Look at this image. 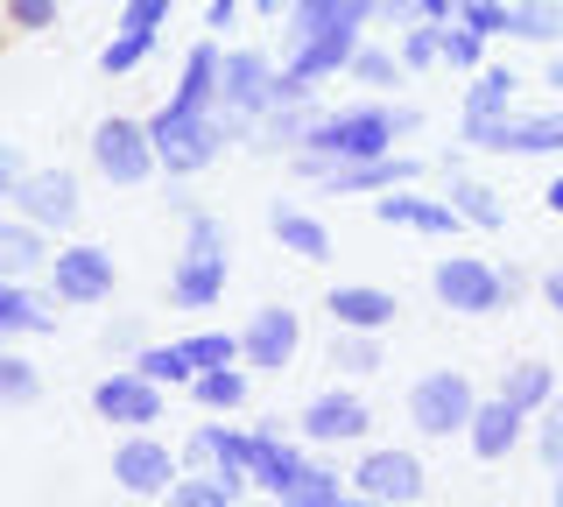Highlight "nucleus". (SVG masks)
Returning <instances> with one entry per match:
<instances>
[{"mask_svg":"<svg viewBox=\"0 0 563 507\" xmlns=\"http://www.w3.org/2000/svg\"><path fill=\"white\" fill-rule=\"evenodd\" d=\"M246 128H254V120H240L225 107H155L148 113V142H155V163H163L169 184L211 169L233 142L246 148Z\"/></svg>","mask_w":563,"mask_h":507,"instance_id":"f257e3e1","label":"nucleus"},{"mask_svg":"<svg viewBox=\"0 0 563 507\" xmlns=\"http://www.w3.org/2000/svg\"><path fill=\"white\" fill-rule=\"evenodd\" d=\"M395 142H401L395 107H339V113H317L310 120V134H303V148L289 155V169H296V177H310V184H324V169L360 163V155H387Z\"/></svg>","mask_w":563,"mask_h":507,"instance_id":"f03ea898","label":"nucleus"},{"mask_svg":"<svg viewBox=\"0 0 563 507\" xmlns=\"http://www.w3.org/2000/svg\"><path fill=\"white\" fill-rule=\"evenodd\" d=\"M225 275H233V247H225V225L190 205L184 212V254L169 268V304L176 310H211L225 296Z\"/></svg>","mask_w":563,"mask_h":507,"instance_id":"7ed1b4c3","label":"nucleus"},{"mask_svg":"<svg viewBox=\"0 0 563 507\" xmlns=\"http://www.w3.org/2000/svg\"><path fill=\"white\" fill-rule=\"evenodd\" d=\"M85 155H92V169L113 190H141L148 177H163L155 142H148V120H128V113H106L92 128V142H85Z\"/></svg>","mask_w":563,"mask_h":507,"instance_id":"20e7f679","label":"nucleus"},{"mask_svg":"<svg viewBox=\"0 0 563 507\" xmlns=\"http://www.w3.org/2000/svg\"><path fill=\"white\" fill-rule=\"evenodd\" d=\"M472 409H479V388H472L465 366H430V374L409 381V423H416V437H465Z\"/></svg>","mask_w":563,"mask_h":507,"instance_id":"39448f33","label":"nucleus"},{"mask_svg":"<svg viewBox=\"0 0 563 507\" xmlns=\"http://www.w3.org/2000/svg\"><path fill=\"white\" fill-rule=\"evenodd\" d=\"M43 275H49V296L70 304V310H99V304H113V289H120L113 247H99V240H64Z\"/></svg>","mask_w":563,"mask_h":507,"instance_id":"423d86ee","label":"nucleus"},{"mask_svg":"<svg viewBox=\"0 0 563 507\" xmlns=\"http://www.w3.org/2000/svg\"><path fill=\"white\" fill-rule=\"evenodd\" d=\"M184 480V451L163 444L155 430H128L113 444V486L134 500H169V486Z\"/></svg>","mask_w":563,"mask_h":507,"instance_id":"0eeeda50","label":"nucleus"},{"mask_svg":"<svg viewBox=\"0 0 563 507\" xmlns=\"http://www.w3.org/2000/svg\"><path fill=\"white\" fill-rule=\"evenodd\" d=\"M345 480H352V500H374V507H409V500L430 494V472H422V459L401 451V444L360 451V465H352Z\"/></svg>","mask_w":563,"mask_h":507,"instance_id":"6e6552de","label":"nucleus"},{"mask_svg":"<svg viewBox=\"0 0 563 507\" xmlns=\"http://www.w3.org/2000/svg\"><path fill=\"white\" fill-rule=\"evenodd\" d=\"M430 296L451 310V318H493L507 304L500 296V261H479V254H444L430 268Z\"/></svg>","mask_w":563,"mask_h":507,"instance_id":"1a4fd4ad","label":"nucleus"},{"mask_svg":"<svg viewBox=\"0 0 563 507\" xmlns=\"http://www.w3.org/2000/svg\"><path fill=\"white\" fill-rule=\"evenodd\" d=\"M8 212L35 219L49 240H57V233H70V225L85 219V190H78V177H70V169H22V177H14Z\"/></svg>","mask_w":563,"mask_h":507,"instance_id":"9d476101","label":"nucleus"},{"mask_svg":"<svg viewBox=\"0 0 563 507\" xmlns=\"http://www.w3.org/2000/svg\"><path fill=\"white\" fill-rule=\"evenodd\" d=\"M163 395L169 388H155V381L128 360V366H113L106 381H92V416H99V423H120V430H155L163 409H169Z\"/></svg>","mask_w":563,"mask_h":507,"instance_id":"9b49d317","label":"nucleus"},{"mask_svg":"<svg viewBox=\"0 0 563 507\" xmlns=\"http://www.w3.org/2000/svg\"><path fill=\"white\" fill-rule=\"evenodd\" d=\"M296 353H303V310H289V304H261L254 318H246V331H240V360H246V374H289Z\"/></svg>","mask_w":563,"mask_h":507,"instance_id":"f8f14e48","label":"nucleus"},{"mask_svg":"<svg viewBox=\"0 0 563 507\" xmlns=\"http://www.w3.org/2000/svg\"><path fill=\"white\" fill-rule=\"evenodd\" d=\"M275 71L282 64L268 49H225L219 57V107L240 113V120H261L275 107Z\"/></svg>","mask_w":563,"mask_h":507,"instance_id":"ddd939ff","label":"nucleus"},{"mask_svg":"<svg viewBox=\"0 0 563 507\" xmlns=\"http://www.w3.org/2000/svg\"><path fill=\"white\" fill-rule=\"evenodd\" d=\"M528 423H536V416L515 409L507 395H479V409H472V423H465V451L479 465H507L528 444Z\"/></svg>","mask_w":563,"mask_h":507,"instance_id":"4468645a","label":"nucleus"},{"mask_svg":"<svg viewBox=\"0 0 563 507\" xmlns=\"http://www.w3.org/2000/svg\"><path fill=\"white\" fill-rule=\"evenodd\" d=\"M296 430H303V444H360V437L374 430V409H366V395H352V388H324V395L303 401Z\"/></svg>","mask_w":563,"mask_h":507,"instance_id":"2eb2a0df","label":"nucleus"},{"mask_svg":"<svg viewBox=\"0 0 563 507\" xmlns=\"http://www.w3.org/2000/svg\"><path fill=\"white\" fill-rule=\"evenodd\" d=\"M416 177H422L416 155L387 148V155H360V163L324 169V190H331V198H374V190H401V184H416Z\"/></svg>","mask_w":563,"mask_h":507,"instance_id":"dca6fc26","label":"nucleus"},{"mask_svg":"<svg viewBox=\"0 0 563 507\" xmlns=\"http://www.w3.org/2000/svg\"><path fill=\"white\" fill-rule=\"evenodd\" d=\"M374 219L380 225H409V233H430V240H457V205L451 198H416L409 184L401 190H374Z\"/></svg>","mask_w":563,"mask_h":507,"instance_id":"f3484780","label":"nucleus"},{"mask_svg":"<svg viewBox=\"0 0 563 507\" xmlns=\"http://www.w3.org/2000/svg\"><path fill=\"white\" fill-rule=\"evenodd\" d=\"M324 310H331V324L339 331H395V318H401V296L395 289H380V283H339L324 296Z\"/></svg>","mask_w":563,"mask_h":507,"instance_id":"a211bd4d","label":"nucleus"},{"mask_svg":"<svg viewBox=\"0 0 563 507\" xmlns=\"http://www.w3.org/2000/svg\"><path fill=\"white\" fill-rule=\"evenodd\" d=\"M303 465H310V451H303V444H289L282 430H254V465H246L254 494H268V500H289V486L303 480Z\"/></svg>","mask_w":563,"mask_h":507,"instance_id":"6ab92c4d","label":"nucleus"},{"mask_svg":"<svg viewBox=\"0 0 563 507\" xmlns=\"http://www.w3.org/2000/svg\"><path fill=\"white\" fill-rule=\"evenodd\" d=\"M310 120H317V92L310 99H275V107L246 128V148L254 155H296L303 134H310Z\"/></svg>","mask_w":563,"mask_h":507,"instance_id":"aec40b11","label":"nucleus"},{"mask_svg":"<svg viewBox=\"0 0 563 507\" xmlns=\"http://www.w3.org/2000/svg\"><path fill=\"white\" fill-rule=\"evenodd\" d=\"M49 233L22 212H0V275H14V283H35V275L49 268Z\"/></svg>","mask_w":563,"mask_h":507,"instance_id":"412c9836","label":"nucleus"},{"mask_svg":"<svg viewBox=\"0 0 563 507\" xmlns=\"http://www.w3.org/2000/svg\"><path fill=\"white\" fill-rule=\"evenodd\" d=\"M43 331H57V296H35L29 283L0 275V345L8 339H43Z\"/></svg>","mask_w":563,"mask_h":507,"instance_id":"4be33fe9","label":"nucleus"},{"mask_svg":"<svg viewBox=\"0 0 563 507\" xmlns=\"http://www.w3.org/2000/svg\"><path fill=\"white\" fill-rule=\"evenodd\" d=\"M246 388H254V381H246V360H225V366H205V374H190V401H198L205 416H240L246 409Z\"/></svg>","mask_w":563,"mask_h":507,"instance_id":"5701e85b","label":"nucleus"},{"mask_svg":"<svg viewBox=\"0 0 563 507\" xmlns=\"http://www.w3.org/2000/svg\"><path fill=\"white\" fill-rule=\"evenodd\" d=\"M268 233L282 240V254H296V261H331V225L317 212H303V205H275Z\"/></svg>","mask_w":563,"mask_h":507,"instance_id":"b1692460","label":"nucleus"},{"mask_svg":"<svg viewBox=\"0 0 563 507\" xmlns=\"http://www.w3.org/2000/svg\"><path fill=\"white\" fill-rule=\"evenodd\" d=\"M254 494V480L246 472H219V465H205V472H184V480L169 486V500L176 507H233Z\"/></svg>","mask_w":563,"mask_h":507,"instance_id":"393cba45","label":"nucleus"},{"mask_svg":"<svg viewBox=\"0 0 563 507\" xmlns=\"http://www.w3.org/2000/svg\"><path fill=\"white\" fill-rule=\"evenodd\" d=\"M219 36L211 43H190L184 49V78H176V92H169V107H219Z\"/></svg>","mask_w":563,"mask_h":507,"instance_id":"a878e982","label":"nucleus"},{"mask_svg":"<svg viewBox=\"0 0 563 507\" xmlns=\"http://www.w3.org/2000/svg\"><path fill=\"white\" fill-rule=\"evenodd\" d=\"M493 395H507L515 409L536 416L542 401L556 395V366H550V360H507V366H500V381H493Z\"/></svg>","mask_w":563,"mask_h":507,"instance_id":"bb28decb","label":"nucleus"},{"mask_svg":"<svg viewBox=\"0 0 563 507\" xmlns=\"http://www.w3.org/2000/svg\"><path fill=\"white\" fill-rule=\"evenodd\" d=\"M515 92H521V78L507 71V64H479L465 85V120H500V113H515Z\"/></svg>","mask_w":563,"mask_h":507,"instance_id":"cd10ccee","label":"nucleus"},{"mask_svg":"<svg viewBox=\"0 0 563 507\" xmlns=\"http://www.w3.org/2000/svg\"><path fill=\"white\" fill-rule=\"evenodd\" d=\"M444 198L457 205V219H465V225H479V233H500V225H507L500 190L479 184V177H465V169H451V190H444Z\"/></svg>","mask_w":563,"mask_h":507,"instance_id":"c85d7f7f","label":"nucleus"},{"mask_svg":"<svg viewBox=\"0 0 563 507\" xmlns=\"http://www.w3.org/2000/svg\"><path fill=\"white\" fill-rule=\"evenodd\" d=\"M331 366H339V374H352V381L380 374V366H387L380 331H339V324H331Z\"/></svg>","mask_w":563,"mask_h":507,"instance_id":"c756f323","label":"nucleus"},{"mask_svg":"<svg viewBox=\"0 0 563 507\" xmlns=\"http://www.w3.org/2000/svg\"><path fill=\"white\" fill-rule=\"evenodd\" d=\"M507 36H521V43H556V36H563V8H556V0H507Z\"/></svg>","mask_w":563,"mask_h":507,"instance_id":"7c9ffc66","label":"nucleus"},{"mask_svg":"<svg viewBox=\"0 0 563 507\" xmlns=\"http://www.w3.org/2000/svg\"><path fill=\"white\" fill-rule=\"evenodd\" d=\"M134 366L155 381V388H190V374H198V366H190V353H184V339H169V345L148 339V345L134 353Z\"/></svg>","mask_w":563,"mask_h":507,"instance_id":"2f4dec72","label":"nucleus"},{"mask_svg":"<svg viewBox=\"0 0 563 507\" xmlns=\"http://www.w3.org/2000/svg\"><path fill=\"white\" fill-rule=\"evenodd\" d=\"M345 500H352V480H339L331 465H303V480L289 486L282 507H345Z\"/></svg>","mask_w":563,"mask_h":507,"instance_id":"473e14b6","label":"nucleus"},{"mask_svg":"<svg viewBox=\"0 0 563 507\" xmlns=\"http://www.w3.org/2000/svg\"><path fill=\"white\" fill-rule=\"evenodd\" d=\"M205 437H211V465H219V472H246V465H254V430L225 423V416H205Z\"/></svg>","mask_w":563,"mask_h":507,"instance_id":"72a5a7b5","label":"nucleus"},{"mask_svg":"<svg viewBox=\"0 0 563 507\" xmlns=\"http://www.w3.org/2000/svg\"><path fill=\"white\" fill-rule=\"evenodd\" d=\"M29 401H43V374H35V360L0 345V409H29Z\"/></svg>","mask_w":563,"mask_h":507,"instance_id":"f704fd0d","label":"nucleus"},{"mask_svg":"<svg viewBox=\"0 0 563 507\" xmlns=\"http://www.w3.org/2000/svg\"><path fill=\"white\" fill-rule=\"evenodd\" d=\"M395 57H401V71H437L444 64V22H409Z\"/></svg>","mask_w":563,"mask_h":507,"instance_id":"c9c22d12","label":"nucleus"},{"mask_svg":"<svg viewBox=\"0 0 563 507\" xmlns=\"http://www.w3.org/2000/svg\"><path fill=\"white\" fill-rule=\"evenodd\" d=\"M148 49H155L148 29H113V43L99 49V71H106V78H128V71H141V64H148Z\"/></svg>","mask_w":563,"mask_h":507,"instance_id":"e433bc0d","label":"nucleus"},{"mask_svg":"<svg viewBox=\"0 0 563 507\" xmlns=\"http://www.w3.org/2000/svg\"><path fill=\"white\" fill-rule=\"evenodd\" d=\"M444 64H451V71H465V78L486 64V36H479L472 22H457V14L444 22Z\"/></svg>","mask_w":563,"mask_h":507,"instance_id":"4c0bfd02","label":"nucleus"},{"mask_svg":"<svg viewBox=\"0 0 563 507\" xmlns=\"http://www.w3.org/2000/svg\"><path fill=\"white\" fill-rule=\"evenodd\" d=\"M64 14V0H0V22L22 29V36H49Z\"/></svg>","mask_w":563,"mask_h":507,"instance_id":"58836bf2","label":"nucleus"},{"mask_svg":"<svg viewBox=\"0 0 563 507\" xmlns=\"http://www.w3.org/2000/svg\"><path fill=\"white\" fill-rule=\"evenodd\" d=\"M528 437H536V451H542V465H563V395H550L536 409V423H528Z\"/></svg>","mask_w":563,"mask_h":507,"instance_id":"ea45409f","label":"nucleus"},{"mask_svg":"<svg viewBox=\"0 0 563 507\" xmlns=\"http://www.w3.org/2000/svg\"><path fill=\"white\" fill-rule=\"evenodd\" d=\"M184 353H190V366H225V360H240V331H190L184 339Z\"/></svg>","mask_w":563,"mask_h":507,"instance_id":"a19ab883","label":"nucleus"},{"mask_svg":"<svg viewBox=\"0 0 563 507\" xmlns=\"http://www.w3.org/2000/svg\"><path fill=\"white\" fill-rule=\"evenodd\" d=\"M345 71L360 78V85H395V78H401V57H395V49H374V43H360V49H352V64H345Z\"/></svg>","mask_w":563,"mask_h":507,"instance_id":"79ce46f5","label":"nucleus"},{"mask_svg":"<svg viewBox=\"0 0 563 507\" xmlns=\"http://www.w3.org/2000/svg\"><path fill=\"white\" fill-rule=\"evenodd\" d=\"M451 14H457V22H472L486 43L507 36V0H451Z\"/></svg>","mask_w":563,"mask_h":507,"instance_id":"37998d69","label":"nucleus"},{"mask_svg":"<svg viewBox=\"0 0 563 507\" xmlns=\"http://www.w3.org/2000/svg\"><path fill=\"white\" fill-rule=\"evenodd\" d=\"M169 8H176V0H128V8H120V29H148V36H163Z\"/></svg>","mask_w":563,"mask_h":507,"instance_id":"c03bdc74","label":"nucleus"},{"mask_svg":"<svg viewBox=\"0 0 563 507\" xmlns=\"http://www.w3.org/2000/svg\"><path fill=\"white\" fill-rule=\"evenodd\" d=\"M99 345H106V353H128V360H134V353H141V345H148V331H141L134 318H113V324H106V331H99Z\"/></svg>","mask_w":563,"mask_h":507,"instance_id":"a18cd8bd","label":"nucleus"},{"mask_svg":"<svg viewBox=\"0 0 563 507\" xmlns=\"http://www.w3.org/2000/svg\"><path fill=\"white\" fill-rule=\"evenodd\" d=\"M205 29L211 36H233L240 29V0H205Z\"/></svg>","mask_w":563,"mask_h":507,"instance_id":"49530a36","label":"nucleus"},{"mask_svg":"<svg viewBox=\"0 0 563 507\" xmlns=\"http://www.w3.org/2000/svg\"><path fill=\"white\" fill-rule=\"evenodd\" d=\"M528 289H536V275H528L521 261H500V296H507V304H515V296H528Z\"/></svg>","mask_w":563,"mask_h":507,"instance_id":"de8ad7c7","label":"nucleus"},{"mask_svg":"<svg viewBox=\"0 0 563 507\" xmlns=\"http://www.w3.org/2000/svg\"><path fill=\"white\" fill-rule=\"evenodd\" d=\"M536 289H542V304H550V310H556V318H563V261H556V268H550V275H536Z\"/></svg>","mask_w":563,"mask_h":507,"instance_id":"09e8293b","label":"nucleus"},{"mask_svg":"<svg viewBox=\"0 0 563 507\" xmlns=\"http://www.w3.org/2000/svg\"><path fill=\"white\" fill-rule=\"evenodd\" d=\"M14 177H22V169H14V155H8V142H0V190H8V198H14Z\"/></svg>","mask_w":563,"mask_h":507,"instance_id":"8fccbe9b","label":"nucleus"},{"mask_svg":"<svg viewBox=\"0 0 563 507\" xmlns=\"http://www.w3.org/2000/svg\"><path fill=\"white\" fill-rule=\"evenodd\" d=\"M422 8V22H451V0H416Z\"/></svg>","mask_w":563,"mask_h":507,"instance_id":"3c124183","label":"nucleus"},{"mask_svg":"<svg viewBox=\"0 0 563 507\" xmlns=\"http://www.w3.org/2000/svg\"><path fill=\"white\" fill-rule=\"evenodd\" d=\"M542 205H550V212L563 219V177H550V184H542Z\"/></svg>","mask_w":563,"mask_h":507,"instance_id":"603ef678","label":"nucleus"},{"mask_svg":"<svg viewBox=\"0 0 563 507\" xmlns=\"http://www.w3.org/2000/svg\"><path fill=\"white\" fill-rule=\"evenodd\" d=\"M352 8H360V14H366V22H374V14L387 8V0H352Z\"/></svg>","mask_w":563,"mask_h":507,"instance_id":"864d4df0","label":"nucleus"},{"mask_svg":"<svg viewBox=\"0 0 563 507\" xmlns=\"http://www.w3.org/2000/svg\"><path fill=\"white\" fill-rule=\"evenodd\" d=\"M550 500H556V507H563V465H556V472H550Z\"/></svg>","mask_w":563,"mask_h":507,"instance_id":"5fc2aeb1","label":"nucleus"},{"mask_svg":"<svg viewBox=\"0 0 563 507\" xmlns=\"http://www.w3.org/2000/svg\"><path fill=\"white\" fill-rule=\"evenodd\" d=\"M282 8H289V0H254V14H282Z\"/></svg>","mask_w":563,"mask_h":507,"instance_id":"6e6d98bb","label":"nucleus"},{"mask_svg":"<svg viewBox=\"0 0 563 507\" xmlns=\"http://www.w3.org/2000/svg\"><path fill=\"white\" fill-rule=\"evenodd\" d=\"M550 85H556V99H563V57H556V71H550Z\"/></svg>","mask_w":563,"mask_h":507,"instance_id":"4d7b16f0","label":"nucleus"},{"mask_svg":"<svg viewBox=\"0 0 563 507\" xmlns=\"http://www.w3.org/2000/svg\"><path fill=\"white\" fill-rule=\"evenodd\" d=\"M0 205H8V190H0Z\"/></svg>","mask_w":563,"mask_h":507,"instance_id":"13d9d810","label":"nucleus"}]
</instances>
